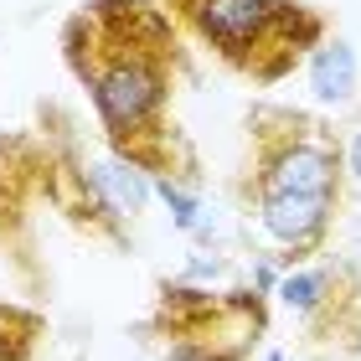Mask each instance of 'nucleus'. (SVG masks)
I'll list each match as a JSON object with an SVG mask.
<instances>
[{
    "label": "nucleus",
    "mask_w": 361,
    "mask_h": 361,
    "mask_svg": "<svg viewBox=\"0 0 361 361\" xmlns=\"http://www.w3.org/2000/svg\"><path fill=\"white\" fill-rule=\"evenodd\" d=\"M62 52L88 88L114 155L145 176L196 180V155L176 135L171 88L180 31L155 0H83L62 26Z\"/></svg>",
    "instance_id": "f257e3e1"
},
{
    "label": "nucleus",
    "mask_w": 361,
    "mask_h": 361,
    "mask_svg": "<svg viewBox=\"0 0 361 361\" xmlns=\"http://www.w3.org/2000/svg\"><path fill=\"white\" fill-rule=\"evenodd\" d=\"M171 21L212 47L233 73L253 83H279L315 57L325 42V16L294 0H166Z\"/></svg>",
    "instance_id": "f03ea898"
},
{
    "label": "nucleus",
    "mask_w": 361,
    "mask_h": 361,
    "mask_svg": "<svg viewBox=\"0 0 361 361\" xmlns=\"http://www.w3.org/2000/svg\"><path fill=\"white\" fill-rule=\"evenodd\" d=\"M341 191L346 150L331 124L284 104H258L248 114V160L238 176V196L248 207L264 196H320L341 207Z\"/></svg>",
    "instance_id": "7ed1b4c3"
},
{
    "label": "nucleus",
    "mask_w": 361,
    "mask_h": 361,
    "mask_svg": "<svg viewBox=\"0 0 361 361\" xmlns=\"http://www.w3.org/2000/svg\"><path fill=\"white\" fill-rule=\"evenodd\" d=\"M155 325L166 331L171 361H243L248 346L269 331L264 289H196V284H166L160 289Z\"/></svg>",
    "instance_id": "20e7f679"
},
{
    "label": "nucleus",
    "mask_w": 361,
    "mask_h": 361,
    "mask_svg": "<svg viewBox=\"0 0 361 361\" xmlns=\"http://www.w3.org/2000/svg\"><path fill=\"white\" fill-rule=\"evenodd\" d=\"M253 212H258V227L294 264V258H310L325 248L336 202H320V196H264V202H253Z\"/></svg>",
    "instance_id": "39448f33"
},
{
    "label": "nucleus",
    "mask_w": 361,
    "mask_h": 361,
    "mask_svg": "<svg viewBox=\"0 0 361 361\" xmlns=\"http://www.w3.org/2000/svg\"><path fill=\"white\" fill-rule=\"evenodd\" d=\"M351 279V269H294L279 279V300H284L294 315H305V320H320V315H331V310L346 300L341 294V284Z\"/></svg>",
    "instance_id": "423d86ee"
},
{
    "label": "nucleus",
    "mask_w": 361,
    "mask_h": 361,
    "mask_svg": "<svg viewBox=\"0 0 361 361\" xmlns=\"http://www.w3.org/2000/svg\"><path fill=\"white\" fill-rule=\"evenodd\" d=\"M88 180H93V191H98V202H104L119 222L135 217V212H145V202H150V176L135 171V166H124L119 155L88 166Z\"/></svg>",
    "instance_id": "0eeeda50"
},
{
    "label": "nucleus",
    "mask_w": 361,
    "mask_h": 361,
    "mask_svg": "<svg viewBox=\"0 0 361 361\" xmlns=\"http://www.w3.org/2000/svg\"><path fill=\"white\" fill-rule=\"evenodd\" d=\"M310 88H315L320 104H351L356 93V52L346 42H325L315 57H310Z\"/></svg>",
    "instance_id": "6e6552de"
},
{
    "label": "nucleus",
    "mask_w": 361,
    "mask_h": 361,
    "mask_svg": "<svg viewBox=\"0 0 361 361\" xmlns=\"http://www.w3.org/2000/svg\"><path fill=\"white\" fill-rule=\"evenodd\" d=\"M37 341H42V315L0 300V361H31Z\"/></svg>",
    "instance_id": "1a4fd4ad"
},
{
    "label": "nucleus",
    "mask_w": 361,
    "mask_h": 361,
    "mask_svg": "<svg viewBox=\"0 0 361 361\" xmlns=\"http://www.w3.org/2000/svg\"><path fill=\"white\" fill-rule=\"evenodd\" d=\"M155 191L166 196V207H171V217H176L180 233H196V227H202V207H196V196H191L186 186H180V180L160 176V180H155Z\"/></svg>",
    "instance_id": "9d476101"
},
{
    "label": "nucleus",
    "mask_w": 361,
    "mask_h": 361,
    "mask_svg": "<svg viewBox=\"0 0 361 361\" xmlns=\"http://www.w3.org/2000/svg\"><path fill=\"white\" fill-rule=\"evenodd\" d=\"M346 171H351V176L361 180V135L351 140V150H346Z\"/></svg>",
    "instance_id": "9b49d317"
},
{
    "label": "nucleus",
    "mask_w": 361,
    "mask_h": 361,
    "mask_svg": "<svg viewBox=\"0 0 361 361\" xmlns=\"http://www.w3.org/2000/svg\"><path fill=\"white\" fill-rule=\"evenodd\" d=\"M264 361H284V351H269V356H264Z\"/></svg>",
    "instance_id": "f8f14e48"
},
{
    "label": "nucleus",
    "mask_w": 361,
    "mask_h": 361,
    "mask_svg": "<svg viewBox=\"0 0 361 361\" xmlns=\"http://www.w3.org/2000/svg\"><path fill=\"white\" fill-rule=\"evenodd\" d=\"M356 361H361V351H356Z\"/></svg>",
    "instance_id": "ddd939ff"
}]
</instances>
